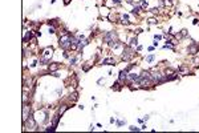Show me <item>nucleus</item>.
<instances>
[{"instance_id": "nucleus-2", "label": "nucleus", "mask_w": 199, "mask_h": 133, "mask_svg": "<svg viewBox=\"0 0 199 133\" xmlns=\"http://www.w3.org/2000/svg\"><path fill=\"white\" fill-rule=\"evenodd\" d=\"M24 124H25V128H27V129H29V130L36 129V118L33 117V116H29V117H28L25 121H24Z\"/></svg>"}, {"instance_id": "nucleus-1", "label": "nucleus", "mask_w": 199, "mask_h": 133, "mask_svg": "<svg viewBox=\"0 0 199 133\" xmlns=\"http://www.w3.org/2000/svg\"><path fill=\"white\" fill-rule=\"evenodd\" d=\"M72 35L70 33H66L64 32L63 35H61V37H60V47L61 48H68V47H70V40H72Z\"/></svg>"}, {"instance_id": "nucleus-11", "label": "nucleus", "mask_w": 199, "mask_h": 133, "mask_svg": "<svg viewBox=\"0 0 199 133\" xmlns=\"http://www.w3.org/2000/svg\"><path fill=\"white\" fill-rule=\"evenodd\" d=\"M59 121H60V115L57 113V115H56L55 117H53V126H55V128H56L57 125H59Z\"/></svg>"}, {"instance_id": "nucleus-20", "label": "nucleus", "mask_w": 199, "mask_h": 133, "mask_svg": "<svg viewBox=\"0 0 199 133\" xmlns=\"http://www.w3.org/2000/svg\"><path fill=\"white\" fill-rule=\"evenodd\" d=\"M119 88V83H115L114 85H113V89H118Z\"/></svg>"}, {"instance_id": "nucleus-4", "label": "nucleus", "mask_w": 199, "mask_h": 133, "mask_svg": "<svg viewBox=\"0 0 199 133\" xmlns=\"http://www.w3.org/2000/svg\"><path fill=\"white\" fill-rule=\"evenodd\" d=\"M114 40H117V33L115 32H107L106 35L103 36V41H105V43H109V44H110V43H113Z\"/></svg>"}, {"instance_id": "nucleus-10", "label": "nucleus", "mask_w": 199, "mask_h": 133, "mask_svg": "<svg viewBox=\"0 0 199 133\" xmlns=\"http://www.w3.org/2000/svg\"><path fill=\"white\" fill-rule=\"evenodd\" d=\"M68 108H69L68 105H63V107L59 109V115H60V116H63L64 113H65V111H68Z\"/></svg>"}, {"instance_id": "nucleus-5", "label": "nucleus", "mask_w": 199, "mask_h": 133, "mask_svg": "<svg viewBox=\"0 0 199 133\" xmlns=\"http://www.w3.org/2000/svg\"><path fill=\"white\" fill-rule=\"evenodd\" d=\"M133 56H134V51L131 48H125L123 55H122V59L125 60V61H129V60L133 59Z\"/></svg>"}, {"instance_id": "nucleus-17", "label": "nucleus", "mask_w": 199, "mask_h": 133, "mask_svg": "<svg viewBox=\"0 0 199 133\" xmlns=\"http://www.w3.org/2000/svg\"><path fill=\"white\" fill-rule=\"evenodd\" d=\"M70 100H72V101H76V100H77V95H76V93L70 95Z\"/></svg>"}, {"instance_id": "nucleus-3", "label": "nucleus", "mask_w": 199, "mask_h": 133, "mask_svg": "<svg viewBox=\"0 0 199 133\" xmlns=\"http://www.w3.org/2000/svg\"><path fill=\"white\" fill-rule=\"evenodd\" d=\"M52 57V48H47L44 51V53H43V57H41V60H40V63H43V64H47L49 61V59Z\"/></svg>"}, {"instance_id": "nucleus-7", "label": "nucleus", "mask_w": 199, "mask_h": 133, "mask_svg": "<svg viewBox=\"0 0 199 133\" xmlns=\"http://www.w3.org/2000/svg\"><path fill=\"white\" fill-rule=\"evenodd\" d=\"M31 116V113H29V111H28V105H25L24 104V107H23V120L25 121L27 118Z\"/></svg>"}, {"instance_id": "nucleus-22", "label": "nucleus", "mask_w": 199, "mask_h": 133, "mask_svg": "<svg viewBox=\"0 0 199 133\" xmlns=\"http://www.w3.org/2000/svg\"><path fill=\"white\" fill-rule=\"evenodd\" d=\"M130 130H139V128H135V126H130Z\"/></svg>"}, {"instance_id": "nucleus-21", "label": "nucleus", "mask_w": 199, "mask_h": 133, "mask_svg": "<svg viewBox=\"0 0 199 133\" xmlns=\"http://www.w3.org/2000/svg\"><path fill=\"white\" fill-rule=\"evenodd\" d=\"M76 61H77V59H76V57H73V59H70V64H74Z\"/></svg>"}, {"instance_id": "nucleus-16", "label": "nucleus", "mask_w": 199, "mask_h": 133, "mask_svg": "<svg viewBox=\"0 0 199 133\" xmlns=\"http://www.w3.org/2000/svg\"><path fill=\"white\" fill-rule=\"evenodd\" d=\"M153 60H154V55H150V56H147V57H146V61H147V63H151Z\"/></svg>"}, {"instance_id": "nucleus-19", "label": "nucleus", "mask_w": 199, "mask_h": 133, "mask_svg": "<svg viewBox=\"0 0 199 133\" xmlns=\"http://www.w3.org/2000/svg\"><path fill=\"white\" fill-rule=\"evenodd\" d=\"M138 12H139V8H138V7H135V8H134V9L131 11V13H138Z\"/></svg>"}, {"instance_id": "nucleus-15", "label": "nucleus", "mask_w": 199, "mask_h": 133, "mask_svg": "<svg viewBox=\"0 0 199 133\" xmlns=\"http://www.w3.org/2000/svg\"><path fill=\"white\" fill-rule=\"evenodd\" d=\"M86 44H88V41H86V40L81 41V43H80V45H78V48H80V49H82V48H84V47H85Z\"/></svg>"}, {"instance_id": "nucleus-13", "label": "nucleus", "mask_w": 199, "mask_h": 133, "mask_svg": "<svg viewBox=\"0 0 199 133\" xmlns=\"http://www.w3.org/2000/svg\"><path fill=\"white\" fill-rule=\"evenodd\" d=\"M129 77L131 79V80H135V81H138V80L141 79V76H139V75H135V73H130Z\"/></svg>"}, {"instance_id": "nucleus-8", "label": "nucleus", "mask_w": 199, "mask_h": 133, "mask_svg": "<svg viewBox=\"0 0 199 133\" xmlns=\"http://www.w3.org/2000/svg\"><path fill=\"white\" fill-rule=\"evenodd\" d=\"M102 64H105V65H114L115 61H114V59H111V57H107V59H103Z\"/></svg>"}, {"instance_id": "nucleus-9", "label": "nucleus", "mask_w": 199, "mask_h": 133, "mask_svg": "<svg viewBox=\"0 0 199 133\" xmlns=\"http://www.w3.org/2000/svg\"><path fill=\"white\" fill-rule=\"evenodd\" d=\"M126 77H127V69H126V71H121V72H119V81H123Z\"/></svg>"}, {"instance_id": "nucleus-18", "label": "nucleus", "mask_w": 199, "mask_h": 133, "mask_svg": "<svg viewBox=\"0 0 199 133\" xmlns=\"http://www.w3.org/2000/svg\"><path fill=\"white\" fill-rule=\"evenodd\" d=\"M137 43H138V41H137V37L135 39H131V41H130V44L131 45H137Z\"/></svg>"}, {"instance_id": "nucleus-14", "label": "nucleus", "mask_w": 199, "mask_h": 133, "mask_svg": "<svg viewBox=\"0 0 199 133\" xmlns=\"http://www.w3.org/2000/svg\"><path fill=\"white\" fill-rule=\"evenodd\" d=\"M31 37H32V33H31V32H28V33L25 35V37H24V43H27V41H28V40L31 39Z\"/></svg>"}, {"instance_id": "nucleus-6", "label": "nucleus", "mask_w": 199, "mask_h": 133, "mask_svg": "<svg viewBox=\"0 0 199 133\" xmlns=\"http://www.w3.org/2000/svg\"><path fill=\"white\" fill-rule=\"evenodd\" d=\"M199 51V44H191L190 47H188V53H191V55H196Z\"/></svg>"}, {"instance_id": "nucleus-12", "label": "nucleus", "mask_w": 199, "mask_h": 133, "mask_svg": "<svg viewBox=\"0 0 199 133\" xmlns=\"http://www.w3.org/2000/svg\"><path fill=\"white\" fill-rule=\"evenodd\" d=\"M59 68H60V64L59 63H53V64L49 65V69H51V71H57Z\"/></svg>"}]
</instances>
